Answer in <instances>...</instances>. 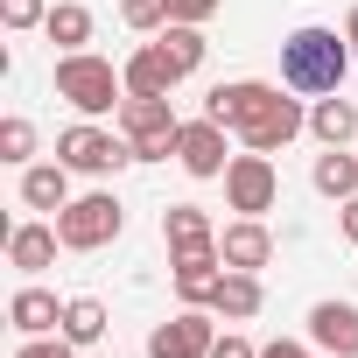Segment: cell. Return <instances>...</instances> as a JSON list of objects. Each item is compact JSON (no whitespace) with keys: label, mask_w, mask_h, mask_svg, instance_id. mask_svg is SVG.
I'll return each instance as SVG.
<instances>
[{"label":"cell","mask_w":358,"mask_h":358,"mask_svg":"<svg viewBox=\"0 0 358 358\" xmlns=\"http://www.w3.org/2000/svg\"><path fill=\"white\" fill-rule=\"evenodd\" d=\"M288 85H260V78H232V85H211V99H204V113L218 120V127H232L253 155H274V148H288L295 134H309V113L295 106V99H281Z\"/></svg>","instance_id":"obj_1"},{"label":"cell","mask_w":358,"mask_h":358,"mask_svg":"<svg viewBox=\"0 0 358 358\" xmlns=\"http://www.w3.org/2000/svg\"><path fill=\"white\" fill-rule=\"evenodd\" d=\"M358 57H351V43L337 36V29H295L288 43H281V85L288 92H309V99H323V92H337L344 85V71H351Z\"/></svg>","instance_id":"obj_2"},{"label":"cell","mask_w":358,"mask_h":358,"mask_svg":"<svg viewBox=\"0 0 358 358\" xmlns=\"http://www.w3.org/2000/svg\"><path fill=\"white\" fill-rule=\"evenodd\" d=\"M57 99H71L85 120H99V113L127 106V71H113V64L92 57V50H64V57H57Z\"/></svg>","instance_id":"obj_3"},{"label":"cell","mask_w":358,"mask_h":358,"mask_svg":"<svg viewBox=\"0 0 358 358\" xmlns=\"http://www.w3.org/2000/svg\"><path fill=\"white\" fill-rule=\"evenodd\" d=\"M120 134L134 141V162H169L176 141H183V120H176L169 99H134V92H127V106H120Z\"/></svg>","instance_id":"obj_4"},{"label":"cell","mask_w":358,"mask_h":358,"mask_svg":"<svg viewBox=\"0 0 358 358\" xmlns=\"http://www.w3.org/2000/svg\"><path fill=\"white\" fill-rule=\"evenodd\" d=\"M57 162H64L71 176H113V169L134 162V141H127V134H106V127H92V120H78V127L57 134Z\"/></svg>","instance_id":"obj_5"},{"label":"cell","mask_w":358,"mask_h":358,"mask_svg":"<svg viewBox=\"0 0 358 358\" xmlns=\"http://www.w3.org/2000/svg\"><path fill=\"white\" fill-rule=\"evenodd\" d=\"M120 225H127V211H120V197H113V190L71 197V204L57 211V232H64V246H71V253H99V246H113V239H120Z\"/></svg>","instance_id":"obj_6"},{"label":"cell","mask_w":358,"mask_h":358,"mask_svg":"<svg viewBox=\"0 0 358 358\" xmlns=\"http://www.w3.org/2000/svg\"><path fill=\"white\" fill-rule=\"evenodd\" d=\"M274 197H281V169H274V155H232V169H225V204L239 211V218H267L274 211Z\"/></svg>","instance_id":"obj_7"},{"label":"cell","mask_w":358,"mask_h":358,"mask_svg":"<svg viewBox=\"0 0 358 358\" xmlns=\"http://www.w3.org/2000/svg\"><path fill=\"white\" fill-rule=\"evenodd\" d=\"M211 344H218V323L204 316V302H190L183 316L155 323V337H148V358H211Z\"/></svg>","instance_id":"obj_8"},{"label":"cell","mask_w":358,"mask_h":358,"mask_svg":"<svg viewBox=\"0 0 358 358\" xmlns=\"http://www.w3.org/2000/svg\"><path fill=\"white\" fill-rule=\"evenodd\" d=\"M176 162H183L197 183H211V176H225L232 169V155H225V127L204 113V120H183V141H176Z\"/></svg>","instance_id":"obj_9"},{"label":"cell","mask_w":358,"mask_h":358,"mask_svg":"<svg viewBox=\"0 0 358 358\" xmlns=\"http://www.w3.org/2000/svg\"><path fill=\"white\" fill-rule=\"evenodd\" d=\"M309 344L323 358H358V302H316L309 309Z\"/></svg>","instance_id":"obj_10"},{"label":"cell","mask_w":358,"mask_h":358,"mask_svg":"<svg viewBox=\"0 0 358 358\" xmlns=\"http://www.w3.org/2000/svg\"><path fill=\"white\" fill-rule=\"evenodd\" d=\"M176 85H183V71H176V57H169L162 43H141V50L127 57V92H134V99H169Z\"/></svg>","instance_id":"obj_11"},{"label":"cell","mask_w":358,"mask_h":358,"mask_svg":"<svg viewBox=\"0 0 358 358\" xmlns=\"http://www.w3.org/2000/svg\"><path fill=\"white\" fill-rule=\"evenodd\" d=\"M218 253H225V267L260 274V267L274 260V232H267L260 218H239V225H225V232H218Z\"/></svg>","instance_id":"obj_12"},{"label":"cell","mask_w":358,"mask_h":358,"mask_svg":"<svg viewBox=\"0 0 358 358\" xmlns=\"http://www.w3.org/2000/svg\"><path fill=\"white\" fill-rule=\"evenodd\" d=\"M162 239H169L176 260H183V253H218V232H211L204 204H169L162 211Z\"/></svg>","instance_id":"obj_13"},{"label":"cell","mask_w":358,"mask_h":358,"mask_svg":"<svg viewBox=\"0 0 358 358\" xmlns=\"http://www.w3.org/2000/svg\"><path fill=\"white\" fill-rule=\"evenodd\" d=\"M22 204L29 211H64L71 204V169L64 162H29L22 169Z\"/></svg>","instance_id":"obj_14"},{"label":"cell","mask_w":358,"mask_h":358,"mask_svg":"<svg viewBox=\"0 0 358 358\" xmlns=\"http://www.w3.org/2000/svg\"><path fill=\"white\" fill-rule=\"evenodd\" d=\"M57 246H64V232H57V225H15V232H8V260H15L22 274L57 267Z\"/></svg>","instance_id":"obj_15"},{"label":"cell","mask_w":358,"mask_h":358,"mask_svg":"<svg viewBox=\"0 0 358 358\" xmlns=\"http://www.w3.org/2000/svg\"><path fill=\"white\" fill-rule=\"evenodd\" d=\"M8 323H15L22 337H50V330H64V302H57L50 288H22V295L8 302Z\"/></svg>","instance_id":"obj_16"},{"label":"cell","mask_w":358,"mask_h":358,"mask_svg":"<svg viewBox=\"0 0 358 358\" xmlns=\"http://www.w3.org/2000/svg\"><path fill=\"white\" fill-rule=\"evenodd\" d=\"M309 134H316L323 148H351V141H358V106H351V99H330V92H323V99L309 106Z\"/></svg>","instance_id":"obj_17"},{"label":"cell","mask_w":358,"mask_h":358,"mask_svg":"<svg viewBox=\"0 0 358 358\" xmlns=\"http://www.w3.org/2000/svg\"><path fill=\"white\" fill-rule=\"evenodd\" d=\"M260 274H239V267H225V281H218V295H211V309L225 316V323H253L260 316Z\"/></svg>","instance_id":"obj_18"},{"label":"cell","mask_w":358,"mask_h":358,"mask_svg":"<svg viewBox=\"0 0 358 358\" xmlns=\"http://www.w3.org/2000/svg\"><path fill=\"white\" fill-rule=\"evenodd\" d=\"M225 281V253H183L176 260V295L183 302H211Z\"/></svg>","instance_id":"obj_19"},{"label":"cell","mask_w":358,"mask_h":358,"mask_svg":"<svg viewBox=\"0 0 358 358\" xmlns=\"http://www.w3.org/2000/svg\"><path fill=\"white\" fill-rule=\"evenodd\" d=\"M309 183H316L323 197H337V204H344V197H358V155H344V148H323Z\"/></svg>","instance_id":"obj_20"},{"label":"cell","mask_w":358,"mask_h":358,"mask_svg":"<svg viewBox=\"0 0 358 358\" xmlns=\"http://www.w3.org/2000/svg\"><path fill=\"white\" fill-rule=\"evenodd\" d=\"M43 36H50L57 50H85V43H92V8H78V0H57L50 22H43Z\"/></svg>","instance_id":"obj_21"},{"label":"cell","mask_w":358,"mask_h":358,"mask_svg":"<svg viewBox=\"0 0 358 358\" xmlns=\"http://www.w3.org/2000/svg\"><path fill=\"white\" fill-rule=\"evenodd\" d=\"M106 323H113V316H106L99 295H71V302H64V337H71V344H99Z\"/></svg>","instance_id":"obj_22"},{"label":"cell","mask_w":358,"mask_h":358,"mask_svg":"<svg viewBox=\"0 0 358 358\" xmlns=\"http://www.w3.org/2000/svg\"><path fill=\"white\" fill-rule=\"evenodd\" d=\"M155 43H162V50L176 57V71H183V78H190V71L204 64V29H190V22H169V29H162Z\"/></svg>","instance_id":"obj_23"},{"label":"cell","mask_w":358,"mask_h":358,"mask_svg":"<svg viewBox=\"0 0 358 358\" xmlns=\"http://www.w3.org/2000/svg\"><path fill=\"white\" fill-rule=\"evenodd\" d=\"M120 22L141 29V36H162L169 29V0H120Z\"/></svg>","instance_id":"obj_24"},{"label":"cell","mask_w":358,"mask_h":358,"mask_svg":"<svg viewBox=\"0 0 358 358\" xmlns=\"http://www.w3.org/2000/svg\"><path fill=\"white\" fill-rule=\"evenodd\" d=\"M36 155V127L15 113V120H0V162H29Z\"/></svg>","instance_id":"obj_25"},{"label":"cell","mask_w":358,"mask_h":358,"mask_svg":"<svg viewBox=\"0 0 358 358\" xmlns=\"http://www.w3.org/2000/svg\"><path fill=\"white\" fill-rule=\"evenodd\" d=\"M0 22H8V29H43L50 8H43V0H0Z\"/></svg>","instance_id":"obj_26"},{"label":"cell","mask_w":358,"mask_h":358,"mask_svg":"<svg viewBox=\"0 0 358 358\" xmlns=\"http://www.w3.org/2000/svg\"><path fill=\"white\" fill-rule=\"evenodd\" d=\"M218 8H225V0H169V22H190V29H204Z\"/></svg>","instance_id":"obj_27"},{"label":"cell","mask_w":358,"mask_h":358,"mask_svg":"<svg viewBox=\"0 0 358 358\" xmlns=\"http://www.w3.org/2000/svg\"><path fill=\"white\" fill-rule=\"evenodd\" d=\"M15 358H78V344H71V337H29Z\"/></svg>","instance_id":"obj_28"},{"label":"cell","mask_w":358,"mask_h":358,"mask_svg":"<svg viewBox=\"0 0 358 358\" xmlns=\"http://www.w3.org/2000/svg\"><path fill=\"white\" fill-rule=\"evenodd\" d=\"M211 358H260V344H246L239 330H225V337L211 344Z\"/></svg>","instance_id":"obj_29"},{"label":"cell","mask_w":358,"mask_h":358,"mask_svg":"<svg viewBox=\"0 0 358 358\" xmlns=\"http://www.w3.org/2000/svg\"><path fill=\"white\" fill-rule=\"evenodd\" d=\"M337 232L358 246V197H344V204H337Z\"/></svg>","instance_id":"obj_30"},{"label":"cell","mask_w":358,"mask_h":358,"mask_svg":"<svg viewBox=\"0 0 358 358\" xmlns=\"http://www.w3.org/2000/svg\"><path fill=\"white\" fill-rule=\"evenodd\" d=\"M260 358H309V344H295V337H274V344H260Z\"/></svg>","instance_id":"obj_31"},{"label":"cell","mask_w":358,"mask_h":358,"mask_svg":"<svg viewBox=\"0 0 358 358\" xmlns=\"http://www.w3.org/2000/svg\"><path fill=\"white\" fill-rule=\"evenodd\" d=\"M344 43H351V57H358V8L344 15Z\"/></svg>","instance_id":"obj_32"}]
</instances>
